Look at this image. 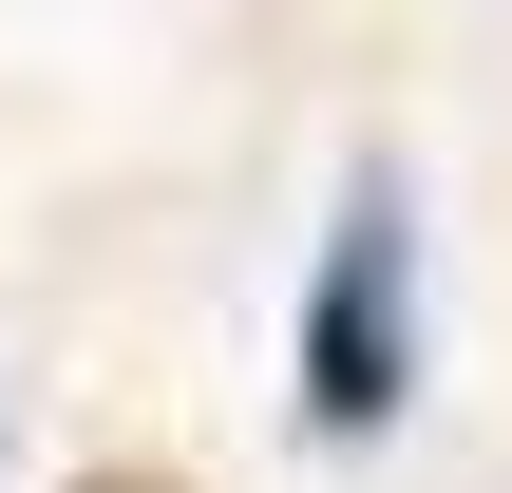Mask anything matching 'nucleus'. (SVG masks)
<instances>
[{"label":"nucleus","mask_w":512,"mask_h":493,"mask_svg":"<svg viewBox=\"0 0 512 493\" xmlns=\"http://www.w3.org/2000/svg\"><path fill=\"white\" fill-rule=\"evenodd\" d=\"M285 399H304V437H323V456L399 437V399H418V171H399V152H361V171H342V209H323V247H304Z\"/></svg>","instance_id":"f257e3e1"},{"label":"nucleus","mask_w":512,"mask_h":493,"mask_svg":"<svg viewBox=\"0 0 512 493\" xmlns=\"http://www.w3.org/2000/svg\"><path fill=\"white\" fill-rule=\"evenodd\" d=\"M95 493H152V475H95Z\"/></svg>","instance_id":"f03ea898"}]
</instances>
